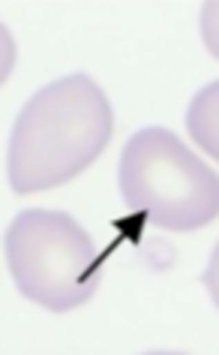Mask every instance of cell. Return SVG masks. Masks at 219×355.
<instances>
[{
	"label": "cell",
	"mask_w": 219,
	"mask_h": 355,
	"mask_svg": "<svg viewBox=\"0 0 219 355\" xmlns=\"http://www.w3.org/2000/svg\"><path fill=\"white\" fill-rule=\"evenodd\" d=\"M115 112L84 73L42 85L21 105L6 145V178L19 196L64 187L105 150Z\"/></svg>",
	"instance_id": "6da1fadb"
},
{
	"label": "cell",
	"mask_w": 219,
	"mask_h": 355,
	"mask_svg": "<svg viewBox=\"0 0 219 355\" xmlns=\"http://www.w3.org/2000/svg\"><path fill=\"white\" fill-rule=\"evenodd\" d=\"M117 190L126 208L165 232H196L219 214V178L165 127L129 136L117 163Z\"/></svg>",
	"instance_id": "7a4b0ae2"
},
{
	"label": "cell",
	"mask_w": 219,
	"mask_h": 355,
	"mask_svg": "<svg viewBox=\"0 0 219 355\" xmlns=\"http://www.w3.org/2000/svg\"><path fill=\"white\" fill-rule=\"evenodd\" d=\"M12 67H15V40H12L10 28L0 21V85L10 78Z\"/></svg>",
	"instance_id": "277c9868"
},
{
	"label": "cell",
	"mask_w": 219,
	"mask_h": 355,
	"mask_svg": "<svg viewBox=\"0 0 219 355\" xmlns=\"http://www.w3.org/2000/svg\"><path fill=\"white\" fill-rule=\"evenodd\" d=\"M6 265L28 301L66 313L87 304L99 289V256L93 238L64 211L28 208L6 229Z\"/></svg>",
	"instance_id": "3957f363"
}]
</instances>
